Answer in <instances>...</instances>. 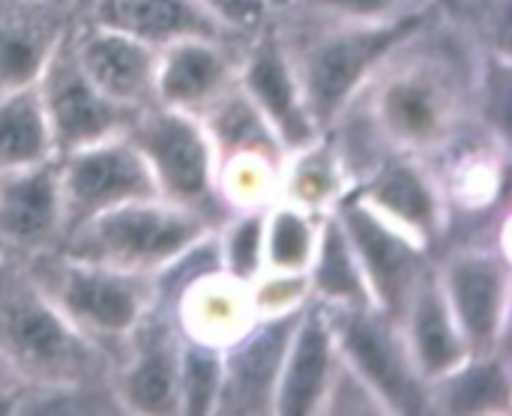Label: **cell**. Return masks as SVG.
I'll use <instances>...</instances> for the list:
<instances>
[{
	"instance_id": "83f0119b",
	"label": "cell",
	"mask_w": 512,
	"mask_h": 416,
	"mask_svg": "<svg viewBox=\"0 0 512 416\" xmlns=\"http://www.w3.org/2000/svg\"><path fill=\"white\" fill-rule=\"evenodd\" d=\"M255 243H258V225H246L240 234H237V243H234V264L240 273L252 270L255 264Z\"/></svg>"
},
{
	"instance_id": "5bb4252c",
	"label": "cell",
	"mask_w": 512,
	"mask_h": 416,
	"mask_svg": "<svg viewBox=\"0 0 512 416\" xmlns=\"http://www.w3.org/2000/svg\"><path fill=\"white\" fill-rule=\"evenodd\" d=\"M42 147V123L27 99L0 108V159L21 162L36 156Z\"/></svg>"
},
{
	"instance_id": "cb8c5ba5",
	"label": "cell",
	"mask_w": 512,
	"mask_h": 416,
	"mask_svg": "<svg viewBox=\"0 0 512 416\" xmlns=\"http://www.w3.org/2000/svg\"><path fill=\"white\" fill-rule=\"evenodd\" d=\"M306 249H309L306 225L297 216L282 213L279 222H276V228H273V243H270V252H273L276 264L294 267V264H300L306 258Z\"/></svg>"
},
{
	"instance_id": "f546056e",
	"label": "cell",
	"mask_w": 512,
	"mask_h": 416,
	"mask_svg": "<svg viewBox=\"0 0 512 416\" xmlns=\"http://www.w3.org/2000/svg\"><path fill=\"white\" fill-rule=\"evenodd\" d=\"M327 3H336V6L354 9V12H375V9H384L390 0H327Z\"/></svg>"
},
{
	"instance_id": "484cf974",
	"label": "cell",
	"mask_w": 512,
	"mask_h": 416,
	"mask_svg": "<svg viewBox=\"0 0 512 416\" xmlns=\"http://www.w3.org/2000/svg\"><path fill=\"white\" fill-rule=\"evenodd\" d=\"M501 390H504V384H501L498 372H477L459 387L453 405H456V411H477V408L492 405Z\"/></svg>"
},
{
	"instance_id": "8992f818",
	"label": "cell",
	"mask_w": 512,
	"mask_h": 416,
	"mask_svg": "<svg viewBox=\"0 0 512 416\" xmlns=\"http://www.w3.org/2000/svg\"><path fill=\"white\" fill-rule=\"evenodd\" d=\"M453 297L459 315L474 339H486L495 330L498 306H501V273L495 264L471 261L459 264L453 273Z\"/></svg>"
},
{
	"instance_id": "9c48e42d",
	"label": "cell",
	"mask_w": 512,
	"mask_h": 416,
	"mask_svg": "<svg viewBox=\"0 0 512 416\" xmlns=\"http://www.w3.org/2000/svg\"><path fill=\"white\" fill-rule=\"evenodd\" d=\"M87 72L102 90L114 96H129L144 81L147 54L126 39L102 36L87 45Z\"/></svg>"
},
{
	"instance_id": "9a60e30c",
	"label": "cell",
	"mask_w": 512,
	"mask_h": 416,
	"mask_svg": "<svg viewBox=\"0 0 512 416\" xmlns=\"http://www.w3.org/2000/svg\"><path fill=\"white\" fill-rule=\"evenodd\" d=\"M219 75V66L204 48H183L171 57L165 69V93L171 99H195L201 96Z\"/></svg>"
},
{
	"instance_id": "2e32d148",
	"label": "cell",
	"mask_w": 512,
	"mask_h": 416,
	"mask_svg": "<svg viewBox=\"0 0 512 416\" xmlns=\"http://www.w3.org/2000/svg\"><path fill=\"white\" fill-rule=\"evenodd\" d=\"M111 15L117 24L144 36H165L183 21V9L177 0H114Z\"/></svg>"
},
{
	"instance_id": "7402d4cb",
	"label": "cell",
	"mask_w": 512,
	"mask_h": 416,
	"mask_svg": "<svg viewBox=\"0 0 512 416\" xmlns=\"http://www.w3.org/2000/svg\"><path fill=\"white\" fill-rule=\"evenodd\" d=\"M183 381H186V402L192 414H204L213 393H216V363L207 354L192 351L183 366Z\"/></svg>"
},
{
	"instance_id": "4316f807",
	"label": "cell",
	"mask_w": 512,
	"mask_h": 416,
	"mask_svg": "<svg viewBox=\"0 0 512 416\" xmlns=\"http://www.w3.org/2000/svg\"><path fill=\"white\" fill-rule=\"evenodd\" d=\"M36 63V48L18 36L0 39V69L12 78H24Z\"/></svg>"
},
{
	"instance_id": "5b68a950",
	"label": "cell",
	"mask_w": 512,
	"mask_h": 416,
	"mask_svg": "<svg viewBox=\"0 0 512 416\" xmlns=\"http://www.w3.org/2000/svg\"><path fill=\"white\" fill-rule=\"evenodd\" d=\"M150 150L171 189L183 195H195L204 186V174H207L204 147L186 123L180 120L156 123L150 132Z\"/></svg>"
},
{
	"instance_id": "603a6c76",
	"label": "cell",
	"mask_w": 512,
	"mask_h": 416,
	"mask_svg": "<svg viewBox=\"0 0 512 416\" xmlns=\"http://www.w3.org/2000/svg\"><path fill=\"white\" fill-rule=\"evenodd\" d=\"M318 282H321V288H327L330 294H360V291H357L354 270H351L348 255H345V246H342V240H339L336 231H330V240H327V249H324V264H321V273H318Z\"/></svg>"
},
{
	"instance_id": "f1b7e54d",
	"label": "cell",
	"mask_w": 512,
	"mask_h": 416,
	"mask_svg": "<svg viewBox=\"0 0 512 416\" xmlns=\"http://www.w3.org/2000/svg\"><path fill=\"white\" fill-rule=\"evenodd\" d=\"M210 3L231 18H249L255 12V0H210Z\"/></svg>"
},
{
	"instance_id": "d6986e66",
	"label": "cell",
	"mask_w": 512,
	"mask_h": 416,
	"mask_svg": "<svg viewBox=\"0 0 512 416\" xmlns=\"http://www.w3.org/2000/svg\"><path fill=\"white\" fill-rule=\"evenodd\" d=\"M15 342L33 357H54L66 345L63 327L42 309H21L12 321Z\"/></svg>"
},
{
	"instance_id": "3957f363",
	"label": "cell",
	"mask_w": 512,
	"mask_h": 416,
	"mask_svg": "<svg viewBox=\"0 0 512 416\" xmlns=\"http://www.w3.org/2000/svg\"><path fill=\"white\" fill-rule=\"evenodd\" d=\"M144 189V171L120 150L84 156L72 171V198L81 210L102 207L114 198Z\"/></svg>"
},
{
	"instance_id": "e0dca14e",
	"label": "cell",
	"mask_w": 512,
	"mask_h": 416,
	"mask_svg": "<svg viewBox=\"0 0 512 416\" xmlns=\"http://www.w3.org/2000/svg\"><path fill=\"white\" fill-rule=\"evenodd\" d=\"M417 339H420L423 363L429 369H447L456 360V354H459V345H456V339L450 333V324L444 318V309L435 300H426L423 309H420Z\"/></svg>"
},
{
	"instance_id": "30bf717a",
	"label": "cell",
	"mask_w": 512,
	"mask_h": 416,
	"mask_svg": "<svg viewBox=\"0 0 512 416\" xmlns=\"http://www.w3.org/2000/svg\"><path fill=\"white\" fill-rule=\"evenodd\" d=\"M282 339H285V327L267 330L264 336H258L237 360V372H234V384H237V399L243 411H252L255 405L264 402L270 378L276 372V360L282 351Z\"/></svg>"
},
{
	"instance_id": "44dd1931",
	"label": "cell",
	"mask_w": 512,
	"mask_h": 416,
	"mask_svg": "<svg viewBox=\"0 0 512 416\" xmlns=\"http://www.w3.org/2000/svg\"><path fill=\"white\" fill-rule=\"evenodd\" d=\"M132 399L144 411H165L171 405V366L165 357H147L132 378Z\"/></svg>"
},
{
	"instance_id": "6da1fadb",
	"label": "cell",
	"mask_w": 512,
	"mask_h": 416,
	"mask_svg": "<svg viewBox=\"0 0 512 416\" xmlns=\"http://www.w3.org/2000/svg\"><path fill=\"white\" fill-rule=\"evenodd\" d=\"M189 225L168 213L126 210L102 219L93 231V243L102 255L117 261H150L180 249L189 240Z\"/></svg>"
},
{
	"instance_id": "ac0fdd59",
	"label": "cell",
	"mask_w": 512,
	"mask_h": 416,
	"mask_svg": "<svg viewBox=\"0 0 512 416\" xmlns=\"http://www.w3.org/2000/svg\"><path fill=\"white\" fill-rule=\"evenodd\" d=\"M378 198L393 210L399 213L402 219H411V222H420L426 225L432 219V201L426 195V189L420 186V180L402 168L390 171L381 186H378Z\"/></svg>"
},
{
	"instance_id": "ffe728a7",
	"label": "cell",
	"mask_w": 512,
	"mask_h": 416,
	"mask_svg": "<svg viewBox=\"0 0 512 416\" xmlns=\"http://www.w3.org/2000/svg\"><path fill=\"white\" fill-rule=\"evenodd\" d=\"M252 87H255V93L264 99V105L282 123L294 120V114H291V84H288L285 66L279 63L276 51H264L255 60V66H252Z\"/></svg>"
},
{
	"instance_id": "ba28073f",
	"label": "cell",
	"mask_w": 512,
	"mask_h": 416,
	"mask_svg": "<svg viewBox=\"0 0 512 416\" xmlns=\"http://www.w3.org/2000/svg\"><path fill=\"white\" fill-rule=\"evenodd\" d=\"M327 372V333L318 321H309L300 333L285 393H282V411L285 414H306L315 399L321 396Z\"/></svg>"
},
{
	"instance_id": "52a82bcc",
	"label": "cell",
	"mask_w": 512,
	"mask_h": 416,
	"mask_svg": "<svg viewBox=\"0 0 512 416\" xmlns=\"http://www.w3.org/2000/svg\"><path fill=\"white\" fill-rule=\"evenodd\" d=\"M351 231L372 267V276L375 282L381 285L384 297L399 303L402 291H405V282H408V273H411V255L405 249V243H399L396 237L387 234V228H381L375 219H369L366 213L354 210L351 213Z\"/></svg>"
},
{
	"instance_id": "8fae6325",
	"label": "cell",
	"mask_w": 512,
	"mask_h": 416,
	"mask_svg": "<svg viewBox=\"0 0 512 416\" xmlns=\"http://www.w3.org/2000/svg\"><path fill=\"white\" fill-rule=\"evenodd\" d=\"M54 216V192L45 174L27 177L3 198V222L18 237H39Z\"/></svg>"
},
{
	"instance_id": "277c9868",
	"label": "cell",
	"mask_w": 512,
	"mask_h": 416,
	"mask_svg": "<svg viewBox=\"0 0 512 416\" xmlns=\"http://www.w3.org/2000/svg\"><path fill=\"white\" fill-rule=\"evenodd\" d=\"M348 345H351V354L357 357L360 369L375 381L378 390H384L390 396V402H396L402 411H417L414 387L405 375V366L399 363L396 348L390 345L387 333L378 324L354 321L351 333H348Z\"/></svg>"
},
{
	"instance_id": "7c38bea8",
	"label": "cell",
	"mask_w": 512,
	"mask_h": 416,
	"mask_svg": "<svg viewBox=\"0 0 512 416\" xmlns=\"http://www.w3.org/2000/svg\"><path fill=\"white\" fill-rule=\"evenodd\" d=\"M69 303L87 318L99 321L102 327H126L135 318L132 294L123 285L99 279V276H78L72 282Z\"/></svg>"
},
{
	"instance_id": "d4e9b609",
	"label": "cell",
	"mask_w": 512,
	"mask_h": 416,
	"mask_svg": "<svg viewBox=\"0 0 512 416\" xmlns=\"http://www.w3.org/2000/svg\"><path fill=\"white\" fill-rule=\"evenodd\" d=\"M390 96H393L390 99L393 120L399 126H405L408 132H423L432 123V108H429L423 93H417V90H396Z\"/></svg>"
},
{
	"instance_id": "4fadbf2b",
	"label": "cell",
	"mask_w": 512,
	"mask_h": 416,
	"mask_svg": "<svg viewBox=\"0 0 512 416\" xmlns=\"http://www.w3.org/2000/svg\"><path fill=\"white\" fill-rule=\"evenodd\" d=\"M54 117L69 141L93 138L108 126L105 102L81 81H66L54 96Z\"/></svg>"
},
{
	"instance_id": "7a4b0ae2",
	"label": "cell",
	"mask_w": 512,
	"mask_h": 416,
	"mask_svg": "<svg viewBox=\"0 0 512 416\" xmlns=\"http://www.w3.org/2000/svg\"><path fill=\"white\" fill-rule=\"evenodd\" d=\"M408 24L411 21H405L393 30H384V33H372V36H351V39L330 45L324 54H318V60L312 66V96H315L318 111H330L348 93V87L357 81L360 69L372 57H378L387 45H393L408 30Z\"/></svg>"
}]
</instances>
